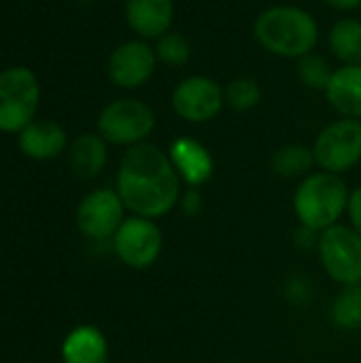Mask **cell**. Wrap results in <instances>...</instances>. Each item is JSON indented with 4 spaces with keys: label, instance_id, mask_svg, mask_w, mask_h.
Wrapping results in <instances>:
<instances>
[{
    "label": "cell",
    "instance_id": "cell-1",
    "mask_svg": "<svg viewBox=\"0 0 361 363\" xmlns=\"http://www.w3.org/2000/svg\"><path fill=\"white\" fill-rule=\"evenodd\" d=\"M181 179L168 157L153 143L126 149L117 168V194L132 215L160 219L179 206Z\"/></svg>",
    "mask_w": 361,
    "mask_h": 363
},
{
    "label": "cell",
    "instance_id": "cell-2",
    "mask_svg": "<svg viewBox=\"0 0 361 363\" xmlns=\"http://www.w3.org/2000/svg\"><path fill=\"white\" fill-rule=\"evenodd\" d=\"M253 36L264 51L277 57L300 60L315 51L319 43V26L302 6L274 4L257 15Z\"/></svg>",
    "mask_w": 361,
    "mask_h": 363
},
{
    "label": "cell",
    "instance_id": "cell-3",
    "mask_svg": "<svg viewBox=\"0 0 361 363\" xmlns=\"http://www.w3.org/2000/svg\"><path fill=\"white\" fill-rule=\"evenodd\" d=\"M351 189L340 174L313 172L304 177L294 191V213L300 225L323 232L340 223L349 206Z\"/></svg>",
    "mask_w": 361,
    "mask_h": 363
},
{
    "label": "cell",
    "instance_id": "cell-4",
    "mask_svg": "<svg viewBox=\"0 0 361 363\" xmlns=\"http://www.w3.org/2000/svg\"><path fill=\"white\" fill-rule=\"evenodd\" d=\"M40 81L28 66L13 64L0 70V132L19 134L36 119L40 106Z\"/></svg>",
    "mask_w": 361,
    "mask_h": 363
},
{
    "label": "cell",
    "instance_id": "cell-5",
    "mask_svg": "<svg viewBox=\"0 0 361 363\" xmlns=\"http://www.w3.org/2000/svg\"><path fill=\"white\" fill-rule=\"evenodd\" d=\"M155 123V111L147 102L138 98H117L100 111L96 130L109 145L130 149L147 143Z\"/></svg>",
    "mask_w": 361,
    "mask_h": 363
},
{
    "label": "cell",
    "instance_id": "cell-6",
    "mask_svg": "<svg viewBox=\"0 0 361 363\" xmlns=\"http://www.w3.org/2000/svg\"><path fill=\"white\" fill-rule=\"evenodd\" d=\"M319 262L338 285H361V234L351 225L336 223L319 234Z\"/></svg>",
    "mask_w": 361,
    "mask_h": 363
},
{
    "label": "cell",
    "instance_id": "cell-7",
    "mask_svg": "<svg viewBox=\"0 0 361 363\" xmlns=\"http://www.w3.org/2000/svg\"><path fill=\"white\" fill-rule=\"evenodd\" d=\"M315 164L323 172L343 174L361 162V121L340 117L326 125L313 143Z\"/></svg>",
    "mask_w": 361,
    "mask_h": 363
},
{
    "label": "cell",
    "instance_id": "cell-8",
    "mask_svg": "<svg viewBox=\"0 0 361 363\" xmlns=\"http://www.w3.org/2000/svg\"><path fill=\"white\" fill-rule=\"evenodd\" d=\"M164 249V234L155 219L147 217H126L117 234L113 236V251L117 259L132 270L151 268Z\"/></svg>",
    "mask_w": 361,
    "mask_h": 363
},
{
    "label": "cell",
    "instance_id": "cell-9",
    "mask_svg": "<svg viewBox=\"0 0 361 363\" xmlns=\"http://www.w3.org/2000/svg\"><path fill=\"white\" fill-rule=\"evenodd\" d=\"M172 111L189 123L213 121L226 106V89L211 77L191 74L172 89Z\"/></svg>",
    "mask_w": 361,
    "mask_h": 363
},
{
    "label": "cell",
    "instance_id": "cell-10",
    "mask_svg": "<svg viewBox=\"0 0 361 363\" xmlns=\"http://www.w3.org/2000/svg\"><path fill=\"white\" fill-rule=\"evenodd\" d=\"M157 55L149 40L132 38L117 45L106 62V77L119 89H140L155 72Z\"/></svg>",
    "mask_w": 361,
    "mask_h": 363
},
{
    "label": "cell",
    "instance_id": "cell-11",
    "mask_svg": "<svg viewBox=\"0 0 361 363\" xmlns=\"http://www.w3.org/2000/svg\"><path fill=\"white\" fill-rule=\"evenodd\" d=\"M126 221V206L117 189H94L77 206V228L89 240H113Z\"/></svg>",
    "mask_w": 361,
    "mask_h": 363
},
{
    "label": "cell",
    "instance_id": "cell-12",
    "mask_svg": "<svg viewBox=\"0 0 361 363\" xmlns=\"http://www.w3.org/2000/svg\"><path fill=\"white\" fill-rule=\"evenodd\" d=\"M68 145L70 140L62 123L47 117H36L17 134V149L34 162L55 160L68 151Z\"/></svg>",
    "mask_w": 361,
    "mask_h": 363
},
{
    "label": "cell",
    "instance_id": "cell-13",
    "mask_svg": "<svg viewBox=\"0 0 361 363\" xmlns=\"http://www.w3.org/2000/svg\"><path fill=\"white\" fill-rule=\"evenodd\" d=\"M168 157H170L179 179L187 187L200 189L204 183L211 181V177L215 172V160H213L211 151L200 140H196L191 136H181V138L172 140V145L168 149Z\"/></svg>",
    "mask_w": 361,
    "mask_h": 363
},
{
    "label": "cell",
    "instance_id": "cell-14",
    "mask_svg": "<svg viewBox=\"0 0 361 363\" xmlns=\"http://www.w3.org/2000/svg\"><path fill=\"white\" fill-rule=\"evenodd\" d=\"M126 21L136 38L157 40L172 30V0H126Z\"/></svg>",
    "mask_w": 361,
    "mask_h": 363
},
{
    "label": "cell",
    "instance_id": "cell-15",
    "mask_svg": "<svg viewBox=\"0 0 361 363\" xmlns=\"http://www.w3.org/2000/svg\"><path fill=\"white\" fill-rule=\"evenodd\" d=\"M68 166L79 179H96L109 162V143L98 132H85L68 145Z\"/></svg>",
    "mask_w": 361,
    "mask_h": 363
},
{
    "label": "cell",
    "instance_id": "cell-16",
    "mask_svg": "<svg viewBox=\"0 0 361 363\" xmlns=\"http://www.w3.org/2000/svg\"><path fill=\"white\" fill-rule=\"evenodd\" d=\"M326 98L343 117L361 121V64L336 68L326 89Z\"/></svg>",
    "mask_w": 361,
    "mask_h": 363
},
{
    "label": "cell",
    "instance_id": "cell-17",
    "mask_svg": "<svg viewBox=\"0 0 361 363\" xmlns=\"http://www.w3.org/2000/svg\"><path fill=\"white\" fill-rule=\"evenodd\" d=\"M64 363H109L106 336L96 325H77L62 342Z\"/></svg>",
    "mask_w": 361,
    "mask_h": 363
},
{
    "label": "cell",
    "instance_id": "cell-18",
    "mask_svg": "<svg viewBox=\"0 0 361 363\" xmlns=\"http://www.w3.org/2000/svg\"><path fill=\"white\" fill-rule=\"evenodd\" d=\"M328 47L343 66L361 64V19L340 17L328 32Z\"/></svg>",
    "mask_w": 361,
    "mask_h": 363
},
{
    "label": "cell",
    "instance_id": "cell-19",
    "mask_svg": "<svg viewBox=\"0 0 361 363\" xmlns=\"http://www.w3.org/2000/svg\"><path fill=\"white\" fill-rule=\"evenodd\" d=\"M317 166L315 164V155H313V147L306 145H285L281 149L274 151L272 160H270V168L274 174H279L281 179H298V177H309L311 168Z\"/></svg>",
    "mask_w": 361,
    "mask_h": 363
},
{
    "label": "cell",
    "instance_id": "cell-20",
    "mask_svg": "<svg viewBox=\"0 0 361 363\" xmlns=\"http://www.w3.org/2000/svg\"><path fill=\"white\" fill-rule=\"evenodd\" d=\"M332 323L343 332L361 330V285H345L330 306Z\"/></svg>",
    "mask_w": 361,
    "mask_h": 363
},
{
    "label": "cell",
    "instance_id": "cell-21",
    "mask_svg": "<svg viewBox=\"0 0 361 363\" xmlns=\"http://www.w3.org/2000/svg\"><path fill=\"white\" fill-rule=\"evenodd\" d=\"M155 55H157V62L166 64V66H174V68H181L189 62L191 57V47H189V40L181 34V32H166L164 36H160L155 40Z\"/></svg>",
    "mask_w": 361,
    "mask_h": 363
},
{
    "label": "cell",
    "instance_id": "cell-22",
    "mask_svg": "<svg viewBox=\"0 0 361 363\" xmlns=\"http://www.w3.org/2000/svg\"><path fill=\"white\" fill-rule=\"evenodd\" d=\"M332 74H334V70L330 68V62L315 51L298 60V77L309 89L326 91Z\"/></svg>",
    "mask_w": 361,
    "mask_h": 363
},
{
    "label": "cell",
    "instance_id": "cell-23",
    "mask_svg": "<svg viewBox=\"0 0 361 363\" xmlns=\"http://www.w3.org/2000/svg\"><path fill=\"white\" fill-rule=\"evenodd\" d=\"M260 100H262V87L251 77H236L226 85V104H230L238 113L255 108Z\"/></svg>",
    "mask_w": 361,
    "mask_h": 363
},
{
    "label": "cell",
    "instance_id": "cell-24",
    "mask_svg": "<svg viewBox=\"0 0 361 363\" xmlns=\"http://www.w3.org/2000/svg\"><path fill=\"white\" fill-rule=\"evenodd\" d=\"M202 204H204L202 194H200V189H196V187H187V191H183L181 198H179V208H181V213H183L185 217H196V215H200Z\"/></svg>",
    "mask_w": 361,
    "mask_h": 363
},
{
    "label": "cell",
    "instance_id": "cell-25",
    "mask_svg": "<svg viewBox=\"0 0 361 363\" xmlns=\"http://www.w3.org/2000/svg\"><path fill=\"white\" fill-rule=\"evenodd\" d=\"M347 215L351 221V228L361 234V187H355L349 196V206H347Z\"/></svg>",
    "mask_w": 361,
    "mask_h": 363
},
{
    "label": "cell",
    "instance_id": "cell-26",
    "mask_svg": "<svg viewBox=\"0 0 361 363\" xmlns=\"http://www.w3.org/2000/svg\"><path fill=\"white\" fill-rule=\"evenodd\" d=\"M319 234L321 232H315V230H309V228H304V225H300V230L296 232V245L300 247V249H317V245H319Z\"/></svg>",
    "mask_w": 361,
    "mask_h": 363
},
{
    "label": "cell",
    "instance_id": "cell-27",
    "mask_svg": "<svg viewBox=\"0 0 361 363\" xmlns=\"http://www.w3.org/2000/svg\"><path fill=\"white\" fill-rule=\"evenodd\" d=\"M326 6L334 9V11H357L361 9V0H321Z\"/></svg>",
    "mask_w": 361,
    "mask_h": 363
}]
</instances>
